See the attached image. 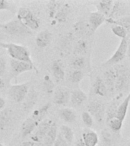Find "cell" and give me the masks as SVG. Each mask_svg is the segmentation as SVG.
Returning <instances> with one entry per match:
<instances>
[{
    "label": "cell",
    "instance_id": "4316f807",
    "mask_svg": "<svg viewBox=\"0 0 130 146\" xmlns=\"http://www.w3.org/2000/svg\"><path fill=\"white\" fill-rule=\"evenodd\" d=\"M70 12V5L68 3H65L62 5L55 15L54 19L59 23L65 22L68 18V14Z\"/></svg>",
    "mask_w": 130,
    "mask_h": 146
},
{
    "label": "cell",
    "instance_id": "f1b7e54d",
    "mask_svg": "<svg viewBox=\"0 0 130 146\" xmlns=\"http://www.w3.org/2000/svg\"><path fill=\"white\" fill-rule=\"evenodd\" d=\"M88 42L84 39H81L75 44L74 53L77 56H84V55L86 54L88 52Z\"/></svg>",
    "mask_w": 130,
    "mask_h": 146
},
{
    "label": "cell",
    "instance_id": "8992f818",
    "mask_svg": "<svg viewBox=\"0 0 130 146\" xmlns=\"http://www.w3.org/2000/svg\"><path fill=\"white\" fill-rule=\"evenodd\" d=\"M88 112L98 123H102L105 119L106 107L104 103L100 100H93L88 105Z\"/></svg>",
    "mask_w": 130,
    "mask_h": 146
},
{
    "label": "cell",
    "instance_id": "d590c367",
    "mask_svg": "<svg viewBox=\"0 0 130 146\" xmlns=\"http://www.w3.org/2000/svg\"><path fill=\"white\" fill-rule=\"evenodd\" d=\"M10 120V115L9 111L2 110L0 111V131H2L7 127Z\"/></svg>",
    "mask_w": 130,
    "mask_h": 146
},
{
    "label": "cell",
    "instance_id": "d6a6232c",
    "mask_svg": "<svg viewBox=\"0 0 130 146\" xmlns=\"http://www.w3.org/2000/svg\"><path fill=\"white\" fill-rule=\"evenodd\" d=\"M123 121H121L119 119H118L117 117L116 118H113L110 119V120L107 123V126L113 132H119L122 129V126H123Z\"/></svg>",
    "mask_w": 130,
    "mask_h": 146
},
{
    "label": "cell",
    "instance_id": "f546056e",
    "mask_svg": "<svg viewBox=\"0 0 130 146\" xmlns=\"http://www.w3.org/2000/svg\"><path fill=\"white\" fill-rule=\"evenodd\" d=\"M60 133L62 135L64 139H66V141L70 145L73 142L74 140V132L73 130L71 129L69 126L66 125H62L60 127Z\"/></svg>",
    "mask_w": 130,
    "mask_h": 146
},
{
    "label": "cell",
    "instance_id": "4fadbf2b",
    "mask_svg": "<svg viewBox=\"0 0 130 146\" xmlns=\"http://www.w3.org/2000/svg\"><path fill=\"white\" fill-rule=\"evenodd\" d=\"M82 139L84 146H97L99 142V137L97 132L87 129L82 132Z\"/></svg>",
    "mask_w": 130,
    "mask_h": 146
},
{
    "label": "cell",
    "instance_id": "ac0fdd59",
    "mask_svg": "<svg viewBox=\"0 0 130 146\" xmlns=\"http://www.w3.org/2000/svg\"><path fill=\"white\" fill-rule=\"evenodd\" d=\"M93 92L94 94L100 97H106L108 94L107 87L103 80L100 76H97L93 84Z\"/></svg>",
    "mask_w": 130,
    "mask_h": 146
},
{
    "label": "cell",
    "instance_id": "8d00e7d4",
    "mask_svg": "<svg viewBox=\"0 0 130 146\" xmlns=\"http://www.w3.org/2000/svg\"><path fill=\"white\" fill-rule=\"evenodd\" d=\"M82 119L86 127L90 129L94 125V118L88 111H84L82 113Z\"/></svg>",
    "mask_w": 130,
    "mask_h": 146
},
{
    "label": "cell",
    "instance_id": "ee69618b",
    "mask_svg": "<svg viewBox=\"0 0 130 146\" xmlns=\"http://www.w3.org/2000/svg\"><path fill=\"white\" fill-rule=\"evenodd\" d=\"M126 56L130 58V39L128 40L127 43V55Z\"/></svg>",
    "mask_w": 130,
    "mask_h": 146
},
{
    "label": "cell",
    "instance_id": "bcb514c9",
    "mask_svg": "<svg viewBox=\"0 0 130 146\" xmlns=\"http://www.w3.org/2000/svg\"><path fill=\"white\" fill-rule=\"evenodd\" d=\"M5 87V82L3 81L2 78L0 77V90L2 89Z\"/></svg>",
    "mask_w": 130,
    "mask_h": 146
},
{
    "label": "cell",
    "instance_id": "484cf974",
    "mask_svg": "<svg viewBox=\"0 0 130 146\" xmlns=\"http://www.w3.org/2000/svg\"><path fill=\"white\" fill-rule=\"evenodd\" d=\"M105 22L109 24V25L120 26V27H124L127 31H129L130 28V16H123L117 19L107 18Z\"/></svg>",
    "mask_w": 130,
    "mask_h": 146
},
{
    "label": "cell",
    "instance_id": "cb8c5ba5",
    "mask_svg": "<svg viewBox=\"0 0 130 146\" xmlns=\"http://www.w3.org/2000/svg\"><path fill=\"white\" fill-rule=\"evenodd\" d=\"M59 117L67 123H74L76 119L75 110L71 108H62L59 112Z\"/></svg>",
    "mask_w": 130,
    "mask_h": 146
},
{
    "label": "cell",
    "instance_id": "52a82bcc",
    "mask_svg": "<svg viewBox=\"0 0 130 146\" xmlns=\"http://www.w3.org/2000/svg\"><path fill=\"white\" fill-rule=\"evenodd\" d=\"M127 38L121 40L118 48L114 52L113 56L108 60L105 62L104 63H103V66H115V65H117V64L119 63L121 61H123V59H125V57L126 56V55H127Z\"/></svg>",
    "mask_w": 130,
    "mask_h": 146
},
{
    "label": "cell",
    "instance_id": "d6986e66",
    "mask_svg": "<svg viewBox=\"0 0 130 146\" xmlns=\"http://www.w3.org/2000/svg\"><path fill=\"white\" fill-rule=\"evenodd\" d=\"M52 34L47 30L42 31L36 36V44L40 48L46 47L51 42Z\"/></svg>",
    "mask_w": 130,
    "mask_h": 146
},
{
    "label": "cell",
    "instance_id": "e0dca14e",
    "mask_svg": "<svg viewBox=\"0 0 130 146\" xmlns=\"http://www.w3.org/2000/svg\"><path fill=\"white\" fill-rule=\"evenodd\" d=\"M58 128H57V124L56 122H53L51 125V127L49 129L48 132L44 137L43 141V146H53L56 139L57 135H58Z\"/></svg>",
    "mask_w": 130,
    "mask_h": 146
},
{
    "label": "cell",
    "instance_id": "44dd1931",
    "mask_svg": "<svg viewBox=\"0 0 130 146\" xmlns=\"http://www.w3.org/2000/svg\"><path fill=\"white\" fill-rule=\"evenodd\" d=\"M113 2L114 1H111V0H103V1L97 2L96 3V8L98 9L97 11L103 15L107 18L111 12Z\"/></svg>",
    "mask_w": 130,
    "mask_h": 146
},
{
    "label": "cell",
    "instance_id": "f6af8a7d",
    "mask_svg": "<svg viewBox=\"0 0 130 146\" xmlns=\"http://www.w3.org/2000/svg\"><path fill=\"white\" fill-rule=\"evenodd\" d=\"M76 146H84V143H83V141H82V138L78 140L77 143H76Z\"/></svg>",
    "mask_w": 130,
    "mask_h": 146
},
{
    "label": "cell",
    "instance_id": "2e32d148",
    "mask_svg": "<svg viewBox=\"0 0 130 146\" xmlns=\"http://www.w3.org/2000/svg\"><path fill=\"white\" fill-rule=\"evenodd\" d=\"M107 18L98 11H93L89 14L88 21L91 27L95 31L98 27L101 26L106 21Z\"/></svg>",
    "mask_w": 130,
    "mask_h": 146
},
{
    "label": "cell",
    "instance_id": "8fae6325",
    "mask_svg": "<svg viewBox=\"0 0 130 146\" xmlns=\"http://www.w3.org/2000/svg\"><path fill=\"white\" fill-rule=\"evenodd\" d=\"M10 65H11V68L12 72L17 75L22 74L24 72H30V71L34 70V69L37 71L35 66H33L31 64L27 63V62H25L18 61V60H15V59H11Z\"/></svg>",
    "mask_w": 130,
    "mask_h": 146
},
{
    "label": "cell",
    "instance_id": "3957f363",
    "mask_svg": "<svg viewBox=\"0 0 130 146\" xmlns=\"http://www.w3.org/2000/svg\"><path fill=\"white\" fill-rule=\"evenodd\" d=\"M3 31L9 35H13L16 36H24L26 35L31 34V30L27 27L21 21L16 20L10 21L9 22L5 23L0 25Z\"/></svg>",
    "mask_w": 130,
    "mask_h": 146
},
{
    "label": "cell",
    "instance_id": "f35d334b",
    "mask_svg": "<svg viewBox=\"0 0 130 146\" xmlns=\"http://www.w3.org/2000/svg\"><path fill=\"white\" fill-rule=\"evenodd\" d=\"M53 146H69V145L66 141V139L62 137L61 133L59 132L57 135V137L56 139L54 144H53Z\"/></svg>",
    "mask_w": 130,
    "mask_h": 146
},
{
    "label": "cell",
    "instance_id": "83f0119b",
    "mask_svg": "<svg viewBox=\"0 0 130 146\" xmlns=\"http://www.w3.org/2000/svg\"><path fill=\"white\" fill-rule=\"evenodd\" d=\"M50 104L47 103L45 105H43V107H40L37 110H36L33 113V116L32 118L35 119L38 123H40L41 121H43L44 119V117L46 116V113H48V110L50 109Z\"/></svg>",
    "mask_w": 130,
    "mask_h": 146
},
{
    "label": "cell",
    "instance_id": "1f68e13d",
    "mask_svg": "<svg viewBox=\"0 0 130 146\" xmlns=\"http://www.w3.org/2000/svg\"><path fill=\"white\" fill-rule=\"evenodd\" d=\"M86 66V59L84 56H76L71 62V66L74 70H81Z\"/></svg>",
    "mask_w": 130,
    "mask_h": 146
},
{
    "label": "cell",
    "instance_id": "603a6c76",
    "mask_svg": "<svg viewBox=\"0 0 130 146\" xmlns=\"http://www.w3.org/2000/svg\"><path fill=\"white\" fill-rule=\"evenodd\" d=\"M124 9H125V5H124L123 2H119V1H115L113 2V5L112 8L111 12L107 18L117 19V18L123 17V15H124Z\"/></svg>",
    "mask_w": 130,
    "mask_h": 146
},
{
    "label": "cell",
    "instance_id": "9c48e42d",
    "mask_svg": "<svg viewBox=\"0 0 130 146\" xmlns=\"http://www.w3.org/2000/svg\"><path fill=\"white\" fill-rule=\"evenodd\" d=\"M71 92L69 89L66 87H59L54 91L53 102L56 105L64 106L70 100Z\"/></svg>",
    "mask_w": 130,
    "mask_h": 146
},
{
    "label": "cell",
    "instance_id": "ab89813d",
    "mask_svg": "<svg viewBox=\"0 0 130 146\" xmlns=\"http://www.w3.org/2000/svg\"><path fill=\"white\" fill-rule=\"evenodd\" d=\"M11 4L9 1L6 0H0V11L2 10H7V11H11Z\"/></svg>",
    "mask_w": 130,
    "mask_h": 146
},
{
    "label": "cell",
    "instance_id": "ffe728a7",
    "mask_svg": "<svg viewBox=\"0 0 130 146\" xmlns=\"http://www.w3.org/2000/svg\"><path fill=\"white\" fill-rule=\"evenodd\" d=\"M51 70L56 82H62L65 78V70L61 60H55L52 64Z\"/></svg>",
    "mask_w": 130,
    "mask_h": 146
},
{
    "label": "cell",
    "instance_id": "836d02e7",
    "mask_svg": "<svg viewBox=\"0 0 130 146\" xmlns=\"http://www.w3.org/2000/svg\"><path fill=\"white\" fill-rule=\"evenodd\" d=\"M84 77L83 72L81 70H74L73 69L68 75V79L73 84H78Z\"/></svg>",
    "mask_w": 130,
    "mask_h": 146
},
{
    "label": "cell",
    "instance_id": "b9f144b4",
    "mask_svg": "<svg viewBox=\"0 0 130 146\" xmlns=\"http://www.w3.org/2000/svg\"><path fill=\"white\" fill-rule=\"evenodd\" d=\"M40 145L41 144L36 143V142H34V141H29L23 142V143L21 145V146H40Z\"/></svg>",
    "mask_w": 130,
    "mask_h": 146
},
{
    "label": "cell",
    "instance_id": "5b68a950",
    "mask_svg": "<svg viewBox=\"0 0 130 146\" xmlns=\"http://www.w3.org/2000/svg\"><path fill=\"white\" fill-rule=\"evenodd\" d=\"M29 90V83L13 84L9 88V95L11 100H13L15 102L21 103L26 99Z\"/></svg>",
    "mask_w": 130,
    "mask_h": 146
},
{
    "label": "cell",
    "instance_id": "7bdbcfd3",
    "mask_svg": "<svg viewBox=\"0 0 130 146\" xmlns=\"http://www.w3.org/2000/svg\"><path fill=\"white\" fill-rule=\"evenodd\" d=\"M5 107V100L4 98L0 97V111H2V110L4 109Z\"/></svg>",
    "mask_w": 130,
    "mask_h": 146
},
{
    "label": "cell",
    "instance_id": "74e56055",
    "mask_svg": "<svg viewBox=\"0 0 130 146\" xmlns=\"http://www.w3.org/2000/svg\"><path fill=\"white\" fill-rule=\"evenodd\" d=\"M101 136H102V139L103 142L107 145H111L112 141H113V136H112L111 132H109V130H107V129H103L101 132Z\"/></svg>",
    "mask_w": 130,
    "mask_h": 146
},
{
    "label": "cell",
    "instance_id": "4dcf8cb0",
    "mask_svg": "<svg viewBox=\"0 0 130 146\" xmlns=\"http://www.w3.org/2000/svg\"><path fill=\"white\" fill-rule=\"evenodd\" d=\"M63 2H59V1H50L48 3L47 10L50 18H54L58 10L63 5Z\"/></svg>",
    "mask_w": 130,
    "mask_h": 146
},
{
    "label": "cell",
    "instance_id": "7a4b0ae2",
    "mask_svg": "<svg viewBox=\"0 0 130 146\" xmlns=\"http://www.w3.org/2000/svg\"><path fill=\"white\" fill-rule=\"evenodd\" d=\"M0 46L5 49L11 59L22 61L34 66L29 50L25 46L13 43H0Z\"/></svg>",
    "mask_w": 130,
    "mask_h": 146
},
{
    "label": "cell",
    "instance_id": "d4e9b609",
    "mask_svg": "<svg viewBox=\"0 0 130 146\" xmlns=\"http://www.w3.org/2000/svg\"><path fill=\"white\" fill-rule=\"evenodd\" d=\"M130 103V92L127 95V97L123 100V101L121 104H119L117 110V116L116 117L119 119L121 121H124L125 119L126 114H127L128 108H129V105Z\"/></svg>",
    "mask_w": 130,
    "mask_h": 146
},
{
    "label": "cell",
    "instance_id": "5bb4252c",
    "mask_svg": "<svg viewBox=\"0 0 130 146\" xmlns=\"http://www.w3.org/2000/svg\"><path fill=\"white\" fill-rule=\"evenodd\" d=\"M38 124L39 123L32 117L26 119L23 122L22 125H21V135H22L23 138H26L30 135H31L34 130L36 129Z\"/></svg>",
    "mask_w": 130,
    "mask_h": 146
},
{
    "label": "cell",
    "instance_id": "60d3db41",
    "mask_svg": "<svg viewBox=\"0 0 130 146\" xmlns=\"http://www.w3.org/2000/svg\"><path fill=\"white\" fill-rule=\"evenodd\" d=\"M6 70V61L3 57H0V75H2Z\"/></svg>",
    "mask_w": 130,
    "mask_h": 146
},
{
    "label": "cell",
    "instance_id": "9a60e30c",
    "mask_svg": "<svg viewBox=\"0 0 130 146\" xmlns=\"http://www.w3.org/2000/svg\"><path fill=\"white\" fill-rule=\"evenodd\" d=\"M88 100V96L84 91L78 88L71 92L70 101L75 107H80Z\"/></svg>",
    "mask_w": 130,
    "mask_h": 146
},
{
    "label": "cell",
    "instance_id": "c3c4849f",
    "mask_svg": "<svg viewBox=\"0 0 130 146\" xmlns=\"http://www.w3.org/2000/svg\"><path fill=\"white\" fill-rule=\"evenodd\" d=\"M0 146H4V145H2V143H0Z\"/></svg>",
    "mask_w": 130,
    "mask_h": 146
},
{
    "label": "cell",
    "instance_id": "7c38bea8",
    "mask_svg": "<svg viewBox=\"0 0 130 146\" xmlns=\"http://www.w3.org/2000/svg\"><path fill=\"white\" fill-rule=\"evenodd\" d=\"M74 29L76 34L82 37L90 36L95 32L88 21H81L75 23L74 25Z\"/></svg>",
    "mask_w": 130,
    "mask_h": 146
},
{
    "label": "cell",
    "instance_id": "7402d4cb",
    "mask_svg": "<svg viewBox=\"0 0 130 146\" xmlns=\"http://www.w3.org/2000/svg\"><path fill=\"white\" fill-rule=\"evenodd\" d=\"M120 97H116V98L108 106V107L106 110V114H105V119H106V123H108L110 119L113 118H116L117 116V110L119 104V100L120 99Z\"/></svg>",
    "mask_w": 130,
    "mask_h": 146
},
{
    "label": "cell",
    "instance_id": "30bf717a",
    "mask_svg": "<svg viewBox=\"0 0 130 146\" xmlns=\"http://www.w3.org/2000/svg\"><path fill=\"white\" fill-rule=\"evenodd\" d=\"M116 72L113 67L109 68L105 71L103 75V80L107 87L108 93L113 96L115 93V82H116Z\"/></svg>",
    "mask_w": 130,
    "mask_h": 146
},
{
    "label": "cell",
    "instance_id": "6da1fadb",
    "mask_svg": "<svg viewBox=\"0 0 130 146\" xmlns=\"http://www.w3.org/2000/svg\"><path fill=\"white\" fill-rule=\"evenodd\" d=\"M116 72L115 82V92L118 97H122L123 94L127 92L130 85V70L127 66L123 64H117L113 67Z\"/></svg>",
    "mask_w": 130,
    "mask_h": 146
},
{
    "label": "cell",
    "instance_id": "7dc6e473",
    "mask_svg": "<svg viewBox=\"0 0 130 146\" xmlns=\"http://www.w3.org/2000/svg\"><path fill=\"white\" fill-rule=\"evenodd\" d=\"M128 146H130V140H129V144H128Z\"/></svg>",
    "mask_w": 130,
    "mask_h": 146
},
{
    "label": "cell",
    "instance_id": "277c9868",
    "mask_svg": "<svg viewBox=\"0 0 130 146\" xmlns=\"http://www.w3.org/2000/svg\"><path fill=\"white\" fill-rule=\"evenodd\" d=\"M17 19L21 21L31 31L37 30L40 27V21L36 16L34 15L29 9L21 7L17 13Z\"/></svg>",
    "mask_w": 130,
    "mask_h": 146
},
{
    "label": "cell",
    "instance_id": "ba28073f",
    "mask_svg": "<svg viewBox=\"0 0 130 146\" xmlns=\"http://www.w3.org/2000/svg\"><path fill=\"white\" fill-rule=\"evenodd\" d=\"M52 123L53 121L50 119H44L43 121H41L36 127V132L31 135L32 141L39 144L43 143V139L51 127Z\"/></svg>",
    "mask_w": 130,
    "mask_h": 146
},
{
    "label": "cell",
    "instance_id": "e575fe53",
    "mask_svg": "<svg viewBox=\"0 0 130 146\" xmlns=\"http://www.w3.org/2000/svg\"><path fill=\"white\" fill-rule=\"evenodd\" d=\"M111 31L114 35L119 37L121 40L126 38L128 34L127 30L124 28V27H120V26H117V25H113L112 26Z\"/></svg>",
    "mask_w": 130,
    "mask_h": 146
}]
</instances>
